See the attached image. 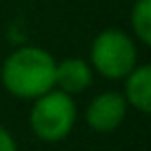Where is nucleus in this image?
Segmentation results:
<instances>
[{"label":"nucleus","instance_id":"6e6552de","mask_svg":"<svg viewBox=\"0 0 151 151\" xmlns=\"http://www.w3.org/2000/svg\"><path fill=\"white\" fill-rule=\"evenodd\" d=\"M0 151H18V142L5 124H0Z\"/></svg>","mask_w":151,"mask_h":151},{"label":"nucleus","instance_id":"0eeeda50","mask_svg":"<svg viewBox=\"0 0 151 151\" xmlns=\"http://www.w3.org/2000/svg\"><path fill=\"white\" fill-rule=\"evenodd\" d=\"M133 40L149 47L151 45V0H136L129 14Z\"/></svg>","mask_w":151,"mask_h":151},{"label":"nucleus","instance_id":"f03ea898","mask_svg":"<svg viewBox=\"0 0 151 151\" xmlns=\"http://www.w3.org/2000/svg\"><path fill=\"white\" fill-rule=\"evenodd\" d=\"M29 111V127L40 142H62L76 127L78 120V104L73 96L60 89H51L40 98L31 100Z\"/></svg>","mask_w":151,"mask_h":151},{"label":"nucleus","instance_id":"423d86ee","mask_svg":"<svg viewBox=\"0 0 151 151\" xmlns=\"http://www.w3.org/2000/svg\"><path fill=\"white\" fill-rule=\"evenodd\" d=\"M122 96L129 107L140 113L151 111V65H136L122 78Z\"/></svg>","mask_w":151,"mask_h":151},{"label":"nucleus","instance_id":"7ed1b4c3","mask_svg":"<svg viewBox=\"0 0 151 151\" xmlns=\"http://www.w3.org/2000/svg\"><path fill=\"white\" fill-rule=\"evenodd\" d=\"M89 65L93 73H100L107 80H122L138 65V45L131 33L122 29H102L91 40Z\"/></svg>","mask_w":151,"mask_h":151},{"label":"nucleus","instance_id":"20e7f679","mask_svg":"<svg viewBox=\"0 0 151 151\" xmlns=\"http://www.w3.org/2000/svg\"><path fill=\"white\" fill-rule=\"evenodd\" d=\"M129 104L120 91H102L93 96L85 109V122L96 133H113L124 122Z\"/></svg>","mask_w":151,"mask_h":151},{"label":"nucleus","instance_id":"39448f33","mask_svg":"<svg viewBox=\"0 0 151 151\" xmlns=\"http://www.w3.org/2000/svg\"><path fill=\"white\" fill-rule=\"evenodd\" d=\"M93 85V69L89 60L82 58H65L56 62V89L69 96H80Z\"/></svg>","mask_w":151,"mask_h":151},{"label":"nucleus","instance_id":"f257e3e1","mask_svg":"<svg viewBox=\"0 0 151 151\" xmlns=\"http://www.w3.org/2000/svg\"><path fill=\"white\" fill-rule=\"evenodd\" d=\"M56 58L42 47L22 45L2 60L0 82L18 100H36L56 89Z\"/></svg>","mask_w":151,"mask_h":151}]
</instances>
